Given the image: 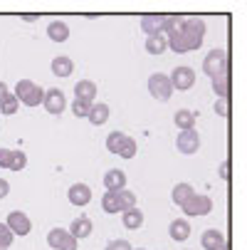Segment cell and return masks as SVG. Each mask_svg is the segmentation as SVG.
Returning a JSON list of instances; mask_svg holds the SVG:
<instances>
[{
    "instance_id": "60d3db41",
    "label": "cell",
    "mask_w": 247,
    "mask_h": 250,
    "mask_svg": "<svg viewBox=\"0 0 247 250\" xmlns=\"http://www.w3.org/2000/svg\"><path fill=\"white\" fill-rule=\"evenodd\" d=\"M20 18H22V20H25V22H35V20H38V18H40V15H20Z\"/></svg>"
},
{
    "instance_id": "5bb4252c",
    "label": "cell",
    "mask_w": 247,
    "mask_h": 250,
    "mask_svg": "<svg viewBox=\"0 0 247 250\" xmlns=\"http://www.w3.org/2000/svg\"><path fill=\"white\" fill-rule=\"evenodd\" d=\"M163 25H166V15H144L141 18V30L149 38L151 35H163Z\"/></svg>"
},
{
    "instance_id": "7c38bea8",
    "label": "cell",
    "mask_w": 247,
    "mask_h": 250,
    "mask_svg": "<svg viewBox=\"0 0 247 250\" xmlns=\"http://www.w3.org/2000/svg\"><path fill=\"white\" fill-rule=\"evenodd\" d=\"M104 188L107 191H124L126 188V173L121 168H109L104 173Z\"/></svg>"
},
{
    "instance_id": "d4e9b609",
    "label": "cell",
    "mask_w": 247,
    "mask_h": 250,
    "mask_svg": "<svg viewBox=\"0 0 247 250\" xmlns=\"http://www.w3.org/2000/svg\"><path fill=\"white\" fill-rule=\"evenodd\" d=\"M168 50V42H166V35H151V38H146V52L149 55H163Z\"/></svg>"
},
{
    "instance_id": "ba28073f",
    "label": "cell",
    "mask_w": 247,
    "mask_h": 250,
    "mask_svg": "<svg viewBox=\"0 0 247 250\" xmlns=\"http://www.w3.org/2000/svg\"><path fill=\"white\" fill-rule=\"evenodd\" d=\"M175 149H178L183 156H193L200 149V134L195 129H186L175 136Z\"/></svg>"
},
{
    "instance_id": "9c48e42d",
    "label": "cell",
    "mask_w": 247,
    "mask_h": 250,
    "mask_svg": "<svg viewBox=\"0 0 247 250\" xmlns=\"http://www.w3.org/2000/svg\"><path fill=\"white\" fill-rule=\"evenodd\" d=\"M5 226L10 228L13 235H30V230H32L30 216H27V213H22V210H13V213H8Z\"/></svg>"
},
{
    "instance_id": "d6986e66",
    "label": "cell",
    "mask_w": 247,
    "mask_h": 250,
    "mask_svg": "<svg viewBox=\"0 0 247 250\" xmlns=\"http://www.w3.org/2000/svg\"><path fill=\"white\" fill-rule=\"evenodd\" d=\"M121 213H124L121 223H124L126 230H138L141 226H144V213H141L136 206H133V208H126V210H121Z\"/></svg>"
},
{
    "instance_id": "d590c367",
    "label": "cell",
    "mask_w": 247,
    "mask_h": 250,
    "mask_svg": "<svg viewBox=\"0 0 247 250\" xmlns=\"http://www.w3.org/2000/svg\"><path fill=\"white\" fill-rule=\"evenodd\" d=\"M13 149H0V168H10Z\"/></svg>"
},
{
    "instance_id": "ab89813d",
    "label": "cell",
    "mask_w": 247,
    "mask_h": 250,
    "mask_svg": "<svg viewBox=\"0 0 247 250\" xmlns=\"http://www.w3.org/2000/svg\"><path fill=\"white\" fill-rule=\"evenodd\" d=\"M8 94H10V89H8V84H5V82H0V102H3V99H5Z\"/></svg>"
},
{
    "instance_id": "3957f363",
    "label": "cell",
    "mask_w": 247,
    "mask_h": 250,
    "mask_svg": "<svg viewBox=\"0 0 247 250\" xmlns=\"http://www.w3.org/2000/svg\"><path fill=\"white\" fill-rule=\"evenodd\" d=\"M230 69V60H228V52L225 50H210L208 57L203 60V72L213 80L218 77L220 72H228Z\"/></svg>"
},
{
    "instance_id": "1f68e13d",
    "label": "cell",
    "mask_w": 247,
    "mask_h": 250,
    "mask_svg": "<svg viewBox=\"0 0 247 250\" xmlns=\"http://www.w3.org/2000/svg\"><path fill=\"white\" fill-rule=\"evenodd\" d=\"M215 112H218V117H230V112H232V106H230V97H218V102H215Z\"/></svg>"
},
{
    "instance_id": "6da1fadb",
    "label": "cell",
    "mask_w": 247,
    "mask_h": 250,
    "mask_svg": "<svg viewBox=\"0 0 247 250\" xmlns=\"http://www.w3.org/2000/svg\"><path fill=\"white\" fill-rule=\"evenodd\" d=\"M15 97H18V102L20 104H25V106H40L42 104V97H45V89L40 87V84H35V82H30V80H20L18 84H15V92H13Z\"/></svg>"
},
{
    "instance_id": "4dcf8cb0",
    "label": "cell",
    "mask_w": 247,
    "mask_h": 250,
    "mask_svg": "<svg viewBox=\"0 0 247 250\" xmlns=\"http://www.w3.org/2000/svg\"><path fill=\"white\" fill-rule=\"evenodd\" d=\"M13 233H10V228L5 226V223H0V250H10V245H13Z\"/></svg>"
},
{
    "instance_id": "7bdbcfd3",
    "label": "cell",
    "mask_w": 247,
    "mask_h": 250,
    "mask_svg": "<svg viewBox=\"0 0 247 250\" xmlns=\"http://www.w3.org/2000/svg\"><path fill=\"white\" fill-rule=\"evenodd\" d=\"M133 250H146V248H133Z\"/></svg>"
},
{
    "instance_id": "f546056e",
    "label": "cell",
    "mask_w": 247,
    "mask_h": 250,
    "mask_svg": "<svg viewBox=\"0 0 247 250\" xmlns=\"http://www.w3.org/2000/svg\"><path fill=\"white\" fill-rule=\"evenodd\" d=\"M89 109H92L89 102H82V99H75V102H72V114L79 117V119H87V117H89Z\"/></svg>"
},
{
    "instance_id": "836d02e7",
    "label": "cell",
    "mask_w": 247,
    "mask_h": 250,
    "mask_svg": "<svg viewBox=\"0 0 247 250\" xmlns=\"http://www.w3.org/2000/svg\"><path fill=\"white\" fill-rule=\"evenodd\" d=\"M119 198H121V206H124V210L136 206V193H133V191H126V188H124V191H119Z\"/></svg>"
},
{
    "instance_id": "8992f818",
    "label": "cell",
    "mask_w": 247,
    "mask_h": 250,
    "mask_svg": "<svg viewBox=\"0 0 247 250\" xmlns=\"http://www.w3.org/2000/svg\"><path fill=\"white\" fill-rule=\"evenodd\" d=\"M149 92H151V97H156L158 102L171 99V97H173V87H171L168 75H163V72H153V75L149 77Z\"/></svg>"
},
{
    "instance_id": "44dd1931",
    "label": "cell",
    "mask_w": 247,
    "mask_h": 250,
    "mask_svg": "<svg viewBox=\"0 0 247 250\" xmlns=\"http://www.w3.org/2000/svg\"><path fill=\"white\" fill-rule=\"evenodd\" d=\"M213 89L218 97H230L232 94V77H230V69L228 72H220L218 77H213Z\"/></svg>"
},
{
    "instance_id": "ac0fdd59",
    "label": "cell",
    "mask_w": 247,
    "mask_h": 250,
    "mask_svg": "<svg viewBox=\"0 0 247 250\" xmlns=\"http://www.w3.org/2000/svg\"><path fill=\"white\" fill-rule=\"evenodd\" d=\"M94 97H96V84L92 80H79L75 84V99H82V102L94 104Z\"/></svg>"
},
{
    "instance_id": "9a60e30c",
    "label": "cell",
    "mask_w": 247,
    "mask_h": 250,
    "mask_svg": "<svg viewBox=\"0 0 247 250\" xmlns=\"http://www.w3.org/2000/svg\"><path fill=\"white\" fill-rule=\"evenodd\" d=\"M92 230H94V223H92L89 216H79V218L72 221V226H69V235H75L77 240L79 238H89Z\"/></svg>"
},
{
    "instance_id": "d6a6232c",
    "label": "cell",
    "mask_w": 247,
    "mask_h": 250,
    "mask_svg": "<svg viewBox=\"0 0 247 250\" xmlns=\"http://www.w3.org/2000/svg\"><path fill=\"white\" fill-rule=\"evenodd\" d=\"M136 149H138V146H136V141L129 136V139H126V144H124V149L119 151V156H121V159H133V156H136Z\"/></svg>"
},
{
    "instance_id": "52a82bcc",
    "label": "cell",
    "mask_w": 247,
    "mask_h": 250,
    "mask_svg": "<svg viewBox=\"0 0 247 250\" xmlns=\"http://www.w3.org/2000/svg\"><path fill=\"white\" fill-rule=\"evenodd\" d=\"M42 106L47 109V114L52 117H59L64 109H67V97L59 87H52V89H45V97H42Z\"/></svg>"
},
{
    "instance_id": "e575fe53",
    "label": "cell",
    "mask_w": 247,
    "mask_h": 250,
    "mask_svg": "<svg viewBox=\"0 0 247 250\" xmlns=\"http://www.w3.org/2000/svg\"><path fill=\"white\" fill-rule=\"evenodd\" d=\"M107 250H133V248H131L129 240H121V238H119V240H112V243L107 245Z\"/></svg>"
},
{
    "instance_id": "603a6c76",
    "label": "cell",
    "mask_w": 247,
    "mask_h": 250,
    "mask_svg": "<svg viewBox=\"0 0 247 250\" xmlns=\"http://www.w3.org/2000/svg\"><path fill=\"white\" fill-rule=\"evenodd\" d=\"M193 193H195V191H193V186H190L188 181H183V184H175V186H173L171 198H173V203H175V206H183Z\"/></svg>"
},
{
    "instance_id": "277c9868",
    "label": "cell",
    "mask_w": 247,
    "mask_h": 250,
    "mask_svg": "<svg viewBox=\"0 0 247 250\" xmlns=\"http://www.w3.org/2000/svg\"><path fill=\"white\" fill-rule=\"evenodd\" d=\"M181 208H183V213H186L188 218L208 216V213L213 210V198H210V196H203V193H193Z\"/></svg>"
},
{
    "instance_id": "30bf717a",
    "label": "cell",
    "mask_w": 247,
    "mask_h": 250,
    "mask_svg": "<svg viewBox=\"0 0 247 250\" xmlns=\"http://www.w3.org/2000/svg\"><path fill=\"white\" fill-rule=\"evenodd\" d=\"M67 198H69V203L72 206H89V201H92V188L87 186V184H72L69 186V191H67Z\"/></svg>"
},
{
    "instance_id": "5b68a950",
    "label": "cell",
    "mask_w": 247,
    "mask_h": 250,
    "mask_svg": "<svg viewBox=\"0 0 247 250\" xmlns=\"http://www.w3.org/2000/svg\"><path fill=\"white\" fill-rule=\"evenodd\" d=\"M168 80H171V87H173V89L188 92V89H193V84H195V69L181 64V67H175L173 72L168 75Z\"/></svg>"
},
{
    "instance_id": "b9f144b4",
    "label": "cell",
    "mask_w": 247,
    "mask_h": 250,
    "mask_svg": "<svg viewBox=\"0 0 247 250\" xmlns=\"http://www.w3.org/2000/svg\"><path fill=\"white\" fill-rule=\"evenodd\" d=\"M218 250H232V248H230V243H225V245H223V248H218Z\"/></svg>"
},
{
    "instance_id": "7402d4cb",
    "label": "cell",
    "mask_w": 247,
    "mask_h": 250,
    "mask_svg": "<svg viewBox=\"0 0 247 250\" xmlns=\"http://www.w3.org/2000/svg\"><path fill=\"white\" fill-rule=\"evenodd\" d=\"M101 208L104 213H121L124 206H121V198H119V191H107L101 196Z\"/></svg>"
},
{
    "instance_id": "484cf974",
    "label": "cell",
    "mask_w": 247,
    "mask_h": 250,
    "mask_svg": "<svg viewBox=\"0 0 247 250\" xmlns=\"http://www.w3.org/2000/svg\"><path fill=\"white\" fill-rule=\"evenodd\" d=\"M126 139H129V136H126L124 131H112V134L107 136V149H109L112 154L119 156V151H121L124 144H126Z\"/></svg>"
},
{
    "instance_id": "7a4b0ae2",
    "label": "cell",
    "mask_w": 247,
    "mask_h": 250,
    "mask_svg": "<svg viewBox=\"0 0 247 250\" xmlns=\"http://www.w3.org/2000/svg\"><path fill=\"white\" fill-rule=\"evenodd\" d=\"M181 32H183V38H186L188 52L200 50L203 38H205V22H203V18H186V25H183Z\"/></svg>"
},
{
    "instance_id": "ffe728a7",
    "label": "cell",
    "mask_w": 247,
    "mask_h": 250,
    "mask_svg": "<svg viewBox=\"0 0 247 250\" xmlns=\"http://www.w3.org/2000/svg\"><path fill=\"white\" fill-rule=\"evenodd\" d=\"M47 35L52 42H64V40H69V25L64 20H52L47 25Z\"/></svg>"
},
{
    "instance_id": "83f0119b",
    "label": "cell",
    "mask_w": 247,
    "mask_h": 250,
    "mask_svg": "<svg viewBox=\"0 0 247 250\" xmlns=\"http://www.w3.org/2000/svg\"><path fill=\"white\" fill-rule=\"evenodd\" d=\"M18 109H20V102H18L15 94H8L3 102H0V112H3V117H13Z\"/></svg>"
},
{
    "instance_id": "4316f807",
    "label": "cell",
    "mask_w": 247,
    "mask_h": 250,
    "mask_svg": "<svg viewBox=\"0 0 247 250\" xmlns=\"http://www.w3.org/2000/svg\"><path fill=\"white\" fill-rule=\"evenodd\" d=\"M67 235H69V230H67V228H52V230L47 233V245H50L52 250H59Z\"/></svg>"
},
{
    "instance_id": "74e56055",
    "label": "cell",
    "mask_w": 247,
    "mask_h": 250,
    "mask_svg": "<svg viewBox=\"0 0 247 250\" xmlns=\"http://www.w3.org/2000/svg\"><path fill=\"white\" fill-rule=\"evenodd\" d=\"M230 173H232L230 161H223V164H220V178H223V181H230Z\"/></svg>"
},
{
    "instance_id": "2e32d148",
    "label": "cell",
    "mask_w": 247,
    "mask_h": 250,
    "mask_svg": "<svg viewBox=\"0 0 247 250\" xmlns=\"http://www.w3.org/2000/svg\"><path fill=\"white\" fill-rule=\"evenodd\" d=\"M200 245H203L205 250H218V248L225 245V235H223L218 228H208V230H203V235H200Z\"/></svg>"
},
{
    "instance_id": "cb8c5ba5",
    "label": "cell",
    "mask_w": 247,
    "mask_h": 250,
    "mask_svg": "<svg viewBox=\"0 0 247 250\" xmlns=\"http://www.w3.org/2000/svg\"><path fill=\"white\" fill-rule=\"evenodd\" d=\"M173 122H175V126H178L181 131L195 129V112H190V109H178V112L173 114Z\"/></svg>"
},
{
    "instance_id": "f1b7e54d",
    "label": "cell",
    "mask_w": 247,
    "mask_h": 250,
    "mask_svg": "<svg viewBox=\"0 0 247 250\" xmlns=\"http://www.w3.org/2000/svg\"><path fill=\"white\" fill-rule=\"evenodd\" d=\"M27 166V156L20 149H13V159H10V171H22Z\"/></svg>"
},
{
    "instance_id": "e0dca14e",
    "label": "cell",
    "mask_w": 247,
    "mask_h": 250,
    "mask_svg": "<svg viewBox=\"0 0 247 250\" xmlns=\"http://www.w3.org/2000/svg\"><path fill=\"white\" fill-rule=\"evenodd\" d=\"M109 114H112L109 104H104V102H94L87 119H89L94 126H101V124H107V122H109Z\"/></svg>"
},
{
    "instance_id": "8d00e7d4",
    "label": "cell",
    "mask_w": 247,
    "mask_h": 250,
    "mask_svg": "<svg viewBox=\"0 0 247 250\" xmlns=\"http://www.w3.org/2000/svg\"><path fill=\"white\" fill-rule=\"evenodd\" d=\"M77 243H79V240H77V238H75V235H67V238H64V243H62V248H59V250H77Z\"/></svg>"
},
{
    "instance_id": "f35d334b",
    "label": "cell",
    "mask_w": 247,
    "mask_h": 250,
    "mask_svg": "<svg viewBox=\"0 0 247 250\" xmlns=\"http://www.w3.org/2000/svg\"><path fill=\"white\" fill-rule=\"evenodd\" d=\"M8 193H10V184L5 181V178H0V201H3Z\"/></svg>"
},
{
    "instance_id": "8fae6325",
    "label": "cell",
    "mask_w": 247,
    "mask_h": 250,
    "mask_svg": "<svg viewBox=\"0 0 247 250\" xmlns=\"http://www.w3.org/2000/svg\"><path fill=\"white\" fill-rule=\"evenodd\" d=\"M52 75L55 77H72V72H75V62H72V57L69 55H57L55 60H52Z\"/></svg>"
},
{
    "instance_id": "4fadbf2b",
    "label": "cell",
    "mask_w": 247,
    "mask_h": 250,
    "mask_svg": "<svg viewBox=\"0 0 247 250\" xmlns=\"http://www.w3.org/2000/svg\"><path fill=\"white\" fill-rule=\"evenodd\" d=\"M168 235H171L175 243L188 240V238H190V223H188V218H175V221H171Z\"/></svg>"
}]
</instances>
